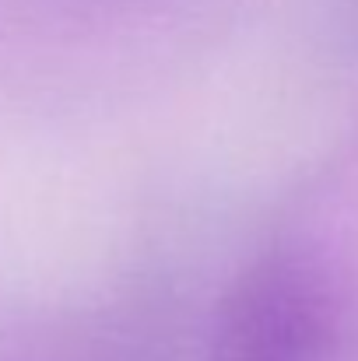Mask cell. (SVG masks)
<instances>
[{
	"label": "cell",
	"mask_w": 358,
	"mask_h": 361,
	"mask_svg": "<svg viewBox=\"0 0 358 361\" xmlns=\"http://www.w3.org/2000/svg\"><path fill=\"white\" fill-rule=\"evenodd\" d=\"M355 330L348 277L327 256L288 245L260 256L222 295L211 361H341Z\"/></svg>",
	"instance_id": "6da1fadb"
}]
</instances>
